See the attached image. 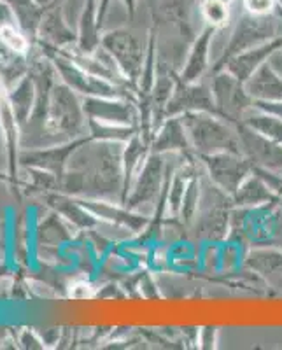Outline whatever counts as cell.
<instances>
[{
    "label": "cell",
    "instance_id": "obj_25",
    "mask_svg": "<svg viewBox=\"0 0 282 350\" xmlns=\"http://www.w3.org/2000/svg\"><path fill=\"white\" fill-rule=\"evenodd\" d=\"M279 8H281V5H279ZM281 12H282V8H281Z\"/></svg>",
    "mask_w": 282,
    "mask_h": 350
},
{
    "label": "cell",
    "instance_id": "obj_8",
    "mask_svg": "<svg viewBox=\"0 0 282 350\" xmlns=\"http://www.w3.org/2000/svg\"><path fill=\"white\" fill-rule=\"evenodd\" d=\"M163 168H165V165H163L162 154L149 152L142 168L137 174L133 189H131V193H128L127 200H125L127 205H130L131 208L144 207V205H149L158 198V193L163 184Z\"/></svg>",
    "mask_w": 282,
    "mask_h": 350
},
{
    "label": "cell",
    "instance_id": "obj_2",
    "mask_svg": "<svg viewBox=\"0 0 282 350\" xmlns=\"http://www.w3.org/2000/svg\"><path fill=\"white\" fill-rule=\"evenodd\" d=\"M277 37H282L281 8H277L274 14H266V16H255V14L244 11L235 23L233 30H231L230 40H228L221 58L216 62V65H212V70L218 72L222 67V64L231 56L256 48V46H261V44L277 39Z\"/></svg>",
    "mask_w": 282,
    "mask_h": 350
},
{
    "label": "cell",
    "instance_id": "obj_5",
    "mask_svg": "<svg viewBox=\"0 0 282 350\" xmlns=\"http://www.w3.org/2000/svg\"><path fill=\"white\" fill-rule=\"evenodd\" d=\"M200 158L205 165L212 184L228 196H233L239 191L244 180L255 172L249 159L237 152H216V154L200 156Z\"/></svg>",
    "mask_w": 282,
    "mask_h": 350
},
{
    "label": "cell",
    "instance_id": "obj_23",
    "mask_svg": "<svg viewBox=\"0 0 282 350\" xmlns=\"http://www.w3.org/2000/svg\"><path fill=\"white\" fill-rule=\"evenodd\" d=\"M222 2H227V4H231V2H235V0H222Z\"/></svg>",
    "mask_w": 282,
    "mask_h": 350
},
{
    "label": "cell",
    "instance_id": "obj_17",
    "mask_svg": "<svg viewBox=\"0 0 282 350\" xmlns=\"http://www.w3.org/2000/svg\"><path fill=\"white\" fill-rule=\"evenodd\" d=\"M188 183H190V180H188ZM188 183L181 177V174L175 175V179L172 180L170 189H168L167 202H168V208H170L174 215L179 214L181 207H183V200H184V195H186Z\"/></svg>",
    "mask_w": 282,
    "mask_h": 350
},
{
    "label": "cell",
    "instance_id": "obj_6",
    "mask_svg": "<svg viewBox=\"0 0 282 350\" xmlns=\"http://www.w3.org/2000/svg\"><path fill=\"white\" fill-rule=\"evenodd\" d=\"M242 144V154L251 161L253 168L268 172H282V146L259 135L258 131L246 124H237Z\"/></svg>",
    "mask_w": 282,
    "mask_h": 350
},
{
    "label": "cell",
    "instance_id": "obj_9",
    "mask_svg": "<svg viewBox=\"0 0 282 350\" xmlns=\"http://www.w3.org/2000/svg\"><path fill=\"white\" fill-rule=\"evenodd\" d=\"M282 49V37H277L274 40H268V42L261 44V46H256L253 49H247V51L239 53V55L228 58L222 67L219 70H228L231 76H235L239 81L246 83L256 70H258L261 65H265L266 62L270 60L272 56L277 51Z\"/></svg>",
    "mask_w": 282,
    "mask_h": 350
},
{
    "label": "cell",
    "instance_id": "obj_22",
    "mask_svg": "<svg viewBox=\"0 0 282 350\" xmlns=\"http://www.w3.org/2000/svg\"><path fill=\"white\" fill-rule=\"evenodd\" d=\"M36 2H37V4H48V2H49V0H36Z\"/></svg>",
    "mask_w": 282,
    "mask_h": 350
},
{
    "label": "cell",
    "instance_id": "obj_21",
    "mask_svg": "<svg viewBox=\"0 0 282 350\" xmlns=\"http://www.w3.org/2000/svg\"><path fill=\"white\" fill-rule=\"evenodd\" d=\"M121 2H123L125 8H127L128 14H130V16H133V14H136V9H137V0H121Z\"/></svg>",
    "mask_w": 282,
    "mask_h": 350
},
{
    "label": "cell",
    "instance_id": "obj_14",
    "mask_svg": "<svg viewBox=\"0 0 282 350\" xmlns=\"http://www.w3.org/2000/svg\"><path fill=\"white\" fill-rule=\"evenodd\" d=\"M270 189L272 187L258 174L253 172L239 187V191L231 196V202L239 207H259L263 203H268V200H272Z\"/></svg>",
    "mask_w": 282,
    "mask_h": 350
},
{
    "label": "cell",
    "instance_id": "obj_1",
    "mask_svg": "<svg viewBox=\"0 0 282 350\" xmlns=\"http://www.w3.org/2000/svg\"><path fill=\"white\" fill-rule=\"evenodd\" d=\"M186 130L191 149L200 156L216 152L242 154V144L237 124L228 123L212 112H186L179 116Z\"/></svg>",
    "mask_w": 282,
    "mask_h": 350
},
{
    "label": "cell",
    "instance_id": "obj_4",
    "mask_svg": "<svg viewBox=\"0 0 282 350\" xmlns=\"http://www.w3.org/2000/svg\"><path fill=\"white\" fill-rule=\"evenodd\" d=\"M103 48L111 53L112 60L118 68L133 86H139L142 76L144 62H146L147 48L139 36L130 30H114L109 32L102 40Z\"/></svg>",
    "mask_w": 282,
    "mask_h": 350
},
{
    "label": "cell",
    "instance_id": "obj_16",
    "mask_svg": "<svg viewBox=\"0 0 282 350\" xmlns=\"http://www.w3.org/2000/svg\"><path fill=\"white\" fill-rule=\"evenodd\" d=\"M196 11H198L200 20L203 21V27H212L219 30L230 23V4L222 0H198Z\"/></svg>",
    "mask_w": 282,
    "mask_h": 350
},
{
    "label": "cell",
    "instance_id": "obj_19",
    "mask_svg": "<svg viewBox=\"0 0 282 350\" xmlns=\"http://www.w3.org/2000/svg\"><path fill=\"white\" fill-rule=\"evenodd\" d=\"M255 107L259 111H265L268 114H274L282 120V100L281 102H255Z\"/></svg>",
    "mask_w": 282,
    "mask_h": 350
},
{
    "label": "cell",
    "instance_id": "obj_7",
    "mask_svg": "<svg viewBox=\"0 0 282 350\" xmlns=\"http://www.w3.org/2000/svg\"><path fill=\"white\" fill-rule=\"evenodd\" d=\"M186 112H212L218 114L211 88L200 83H183L177 79L172 96L165 107V120Z\"/></svg>",
    "mask_w": 282,
    "mask_h": 350
},
{
    "label": "cell",
    "instance_id": "obj_11",
    "mask_svg": "<svg viewBox=\"0 0 282 350\" xmlns=\"http://www.w3.org/2000/svg\"><path fill=\"white\" fill-rule=\"evenodd\" d=\"M244 84L255 102H281L282 100V74L270 60L261 65Z\"/></svg>",
    "mask_w": 282,
    "mask_h": 350
},
{
    "label": "cell",
    "instance_id": "obj_10",
    "mask_svg": "<svg viewBox=\"0 0 282 350\" xmlns=\"http://www.w3.org/2000/svg\"><path fill=\"white\" fill-rule=\"evenodd\" d=\"M216 32H218L216 28L203 27L200 33H196L186 62L177 74V79L183 83H198L202 79V76L209 68V51H211V42Z\"/></svg>",
    "mask_w": 282,
    "mask_h": 350
},
{
    "label": "cell",
    "instance_id": "obj_15",
    "mask_svg": "<svg viewBox=\"0 0 282 350\" xmlns=\"http://www.w3.org/2000/svg\"><path fill=\"white\" fill-rule=\"evenodd\" d=\"M242 124L253 128L255 131H258L259 135L270 139L272 142L281 144L282 146V120L274 114H268L265 111H259L253 105L249 112L244 116Z\"/></svg>",
    "mask_w": 282,
    "mask_h": 350
},
{
    "label": "cell",
    "instance_id": "obj_3",
    "mask_svg": "<svg viewBox=\"0 0 282 350\" xmlns=\"http://www.w3.org/2000/svg\"><path fill=\"white\" fill-rule=\"evenodd\" d=\"M211 92L214 96V104L218 116L231 124H240L244 116L253 109L255 100L251 98L246 90V84L231 76L228 70L214 72L211 81Z\"/></svg>",
    "mask_w": 282,
    "mask_h": 350
},
{
    "label": "cell",
    "instance_id": "obj_13",
    "mask_svg": "<svg viewBox=\"0 0 282 350\" xmlns=\"http://www.w3.org/2000/svg\"><path fill=\"white\" fill-rule=\"evenodd\" d=\"M246 265L251 270L258 271L266 282L282 289V252L258 249L247 256Z\"/></svg>",
    "mask_w": 282,
    "mask_h": 350
},
{
    "label": "cell",
    "instance_id": "obj_18",
    "mask_svg": "<svg viewBox=\"0 0 282 350\" xmlns=\"http://www.w3.org/2000/svg\"><path fill=\"white\" fill-rule=\"evenodd\" d=\"M244 11L255 16L274 14L279 8V0H240Z\"/></svg>",
    "mask_w": 282,
    "mask_h": 350
},
{
    "label": "cell",
    "instance_id": "obj_20",
    "mask_svg": "<svg viewBox=\"0 0 282 350\" xmlns=\"http://www.w3.org/2000/svg\"><path fill=\"white\" fill-rule=\"evenodd\" d=\"M109 4H111V0H100L99 2V21L102 23L103 16H105V12H107Z\"/></svg>",
    "mask_w": 282,
    "mask_h": 350
},
{
    "label": "cell",
    "instance_id": "obj_12",
    "mask_svg": "<svg viewBox=\"0 0 282 350\" xmlns=\"http://www.w3.org/2000/svg\"><path fill=\"white\" fill-rule=\"evenodd\" d=\"M188 148H191L190 140H188L186 130L179 116L167 118L163 121L151 140V151L159 152V154L168 151H184Z\"/></svg>",
    "mask_w": 282,
    "mask_h": 350
},
{
    "label": "cell",
    "instance_id": "obj_24",
    "mask_svg": "<svg viewBox=\"0 0 282 350\" xmlns=\"http://www.w3.org/2000/svg\"><path fill=\"white\" fill-rule=\"evenodd\" d=\"M279 5H281V8H282V0H279Z\"/></svg>",
    "mask_w": 282,
    "mask_h": 350
}]
</instances>
